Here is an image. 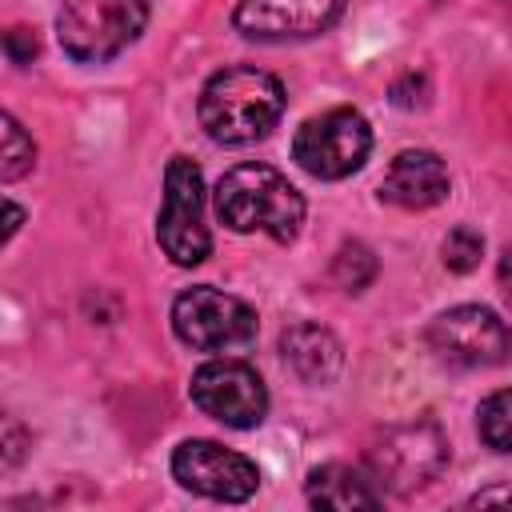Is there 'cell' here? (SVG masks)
<instances>
[{
  "mask_svg": "<svg viewBox=\"0 0 512 512\" xmlns=\"http://www.w3.org/2000/svg\"><path fill=\"white\" fill-rule=\"evenodd\" d=\"M200 128L216 144H252L268 136L284 112V88L272 72L252 64H232L200 88Z\"/></svg>",
  "mask_w": 512,
  "mask_h": 512,
  "instance_id": "1",
  "label": "cell"
},
{
  "mask_svg": "<svg viewBox=\"0 0 512 512\" xmlns=\"http://www.w3.org/2000/svg\"><path fill=\"white\" fill-rule=\"evenodd\" d=\"M216 216L232 232H268L288 244L304 224V196L268 164H236L216 184Z\"/></svg>",
  "mask_w": 512,
  "mask_h": 512,
  "instance_id": "2",
  "label": "cell"
},
{
  "mask_svg": "<svg viewBox=\"0 0 512 512\" xmlns=\"http://www.w3.org/2000/svg\"><path fill=\"white\" fill-rule=\"evenodd\" d=\"M148 24V0H64L56 16L60 48L80 64H104Z\"/></svg>",
  "mask_w": 512,
  "mask_h": 512,
  "instance_id": "3",
  "label": "cell"
},
{
  "mask_svg": "<svg viewBox=\"0 0 512 512\" xmlns=\"http://www.w3.org/2000/svg\"><path fill=\"white\" fill-rule=\"evenodd\" d=\"M156 240L164 256L180 268H192L212 252V236L204 228V176L188 156H172L164 168V204L156 216Z\"/></svg>",
  "mask_w": 512,
  "mask_h": 512,
  "instance_id": "4",
  "label": "cell"
},
{
  "mask_svg": "<svg viewBox=\"0 0 512 512\" xmlns=\"http://www.w3.org/2000/svg\"><path fill=\"white\" fill-rule=\"evenodd\" d=\"M372 152V128L356 108H328L292 136V160L316 180L352 176Z\"/></svg>",
  "mask_w": 512,
  "mask_h": 512,
  "instance_id": "5",
  "label": "cell"
},
{
  "mask_svg": "<svg viewBox=\"0 0 512 512\" xmlns=\"http://www.w3.org/2000/svg\"><path fill=\"white\" fill-rule=\"evenodd\" d=\"M172 332L196 352L244 348L256 340V312L220 288H188L172 304Z\"/></svg>",
  "mask_w": 512,
  "mask_h": 512,
  "instance_id": "6",
  "label": "cell"
},
{
  "mask_svg": "<svg viewBox=\"0 0 512 512\" xmlns=\"http://www.w3.org/2000/svg\"><path fill=\"white\" fill-rule=\"evenodd\" d=\"M444 464H448V444L440 428L428 420L396 424L368 448L372 480H380L388 492H400V496L432 484L444 472Z\"/></svg>",
  "mask_w": 512,
  "mask_h": 512,
  "instance_id": "7",
  "label": "cell"
},
{
  "mask_svg": "<svg viewBox=\"0 0 512 512\" xmlns=\"http://www.w3.org/2000/svg\"><path fill=\"white\" fill-rule=\"evenodd\" d=\"M428 344L444 364L456 368H496L512 356V328L480 304H460L428 324Z\"/></svg>",
  "mask_w": 512,
  "mask_h": 512,
  "instance_id": "8",
  "label": "cell"
},
{
  "mask_svg": "<svg viewBox=\"0 0 512 512\" xmlns=\"http://www.w3.org/2000/svg\"><path fill=\"white\" fill-rule=\"evenodd\" d=\"M192 404L228 424V428H256L268 412V388L244 360H208L192 372Z\"/></svg>",
  "mask_w": 512,
  "mask_h": 512,
  "instance_id": "9",
  "label": "cell"
},
{
  "mask_svg": "<svg viewBox=\"0 0 512 512\" xmlns=\"http://www.w3.org/2000/svg\"><path fill=\"white\" fill-rule=\"evenodd\" d=\"M172 476L208 500L240 504L260 488V472L248 456L216 444V440H184L172 452Z\"/></svg>",
  "mask_w": 512,
  "mask_h": 512,
  "instance_id": "10",
  "label": "cell"
},
{
  "mask_svg": "<svg viewBox=\"0 0 512 512\" xmlns=\"http://www.w3.org/2000/svg\"><path fill=\"white\" fill-rule=\"evenodd\" d=\"M344 4L348 0H240L232 24L248 40H300L332 28Z\"/></svg>",
  "mask_w": 512,
  "mask_h": 512,
  "instance_id": "11",
  "label": "cell"
},
{
  "mask_svg": "<svg viewBox=\"0 0 512 512\" xmlns=\"http://www.w3.org/2000/svg\"><path fill=\"white\" fill-rule=\"evenodd\" d=\"M448 196V168L436 152L428 148H408L400 152L384 180H380V200L396 204V208H408V212H420V208H432Z\"/></svg>",
  "mask_w": 512,
  "mask_h": 512,
  "instance_id": "12",
  "label": "cell"
},
{
  "mask_svg": "<svg viewBox=\"0 0 512 512\" xmlns=\"http://www.w3.org/2000/svg\"><path fill=\"white\" fill-rule=\"evenodd\" d=\"M280 356L284 364L304 380V384H328L340 372V340L320 328V324H292L280 336Z\"/></svg>",
  "mask_w": 512,
  "mask_h": 512,
  "instance_id": "13",
  "label": "cell"
},
{
  "mask_svg": "<svg viewBox=\"0 0 512 512\" xmlns=\"http://www.w3.org/2000/svg\"><path fill=\"white\" fill-rule=\"evenodd\" d=\"M308 504L352 512V508H376L380 492L372 488V476H364L352 464H320L308 472Z\"/></svg>",
  "mask_w": 512,
  "mask_h": 512,
  "instance_id": "14",
  "label": "cell"
},
{
  "mask_svg": "<svg viewBox=\"0 0 512 512\" xmlns=\"http://www.w3.org/2000/svg\"><path fill=\"white\" fill-rule=\"evenodd\" d=\"M476 428L492 452H512V388H500L480 404Z\"/></svg>",
  "mask_w": 512,
  "mask_h": 512,
  "instance_id": "15",
  "label": "cell"
},
{
  "mask_svg": "<svg viewBox=\"0 0 512 512\" xmlns=\"http://www.w3.org/2000/svg\"><path fill=\"white\" fill-rule=\"evenodd\" d=\"M332 276H336V284L344 292H364L372 284V276H376V256L364 244H356V240L340 244L336 260H332Z\"/></svg>",
  "mask_w": 512,
  "mask_h": 512,
  "instance_id": "16",
  "label": "cell"
},
{
  "mask_svg": "<svg viewBox=\"0 0 512 512\" xmlns=\"http://www.w3.org/2000/svg\"><path fill=\"white\" fill-rule=\"evenodd\" d=\"M0 124H4V160H0V176H4V180H16V176H24V172L36 164V144H32V136L20 128V120H16L12 112H4Z\"/></svg>",
  "mask_w": 512,
  "mask_h": 512,
  "instance_id": "17",
  "label": "cell"
},
{
  "mask_svg": "<svg viewBox=\"0 0 512 512\" xmlns=\"http://www.w3.org/2000/svg\"><path fill=\"white\" fill-rule=\"evenodd\" d=\"M480 252H484V236L468 224H456L448 236H444V264L452 272H472L480 264Z\"/></svg>",
  "mask_w": 512,
  "mask_h": 512,
  "instance_id": "18",
  "label": "cell"
},
{
  "mask_svg": "<svg viewBox=\"0 0 512 512\" xmlns=\"http://www.w3.org/2000/svg\"><path fill=\"white\" fill-rule=\"evenodd\" d=\"M4 52H8L12 64H28V60L36 56V36H32L28 28H8V36H4Z\"/></svg>",
  "mask_w": 512,
  "mask_h": 512,
  "instance_id": "19",
  "label": "cell"
},
{
  "mask_svg": "<svg viewBox=\"0 0 512 512\" xmlns=\"http://www.w3.org/2000/svg\"><path fill=\"white\" fill-rule=\"evenodd\" d=\"M20 220H24V212H20L12 200H4V240H12V236H16Z\"/></svg>",
  "mask_w": 512,
  "mask_h": 512,
  "instance_id": "20",
  "label": "cell"
},
{
  "mask_svg": "<svg viewBox=\"0 0 512 512\" xmlns=\"http://www.w3.org/2000/svg\"><path fill=\"white\" fill-rule=\"evenodd\" d=\"M500 288H504V296H508V304H512V244H508L504 256H500Z\"/></svg>",
  "mask_w": 512,
  "mask_h": 512,
  "instance_id": "21",
  "label": "cell"
},
{
  "mask_svg": "<svg viewBox=\"0 0 512 512\" xmlns=\"http://www.w3.org/2000/svg\"><path fill=\"white\" fill-rule=\"evenodd\" d=\"M472 504H512V492H480L472 496Z\"/></svg>",
  "mask_w": 512,
  "mask_h": 512,
  "instance_id": "22",
  "label": "cell"
}]
</instances>
